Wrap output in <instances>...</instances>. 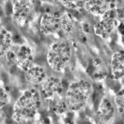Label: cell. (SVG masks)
<instances>
[{"label":"cell","instance_id":"cell-17","mask_svg":"<svg viewBox=\"0 0 124 124\" xmlns=\"http://www.w3.org/2000/svg\"><path fill=\"white\" fill-rule=\"evenodd\" d=\"M114 107L116 110L120 113L123 114L124 112V93L123 90L119 91L116 94L114 98Z\"/></svg>","mask_w":124,"mask_h":124},{"label":"cell","instance_id":"cell-7","mask_svg":"<svg viewBox=\"0 0 124 124\" xmlns=\"http://www.w3.org/2000/svg\"><path fill=\"white\" fill-rule=\"evenodd\" d=\"M40 30L45 35L57 32L61 30V14L59 13L44 14L40 20Z\"/></svg>","mask_w":124,"mask_h":124},{"label":"cell","instance_id":"cell-6","mask_svg":"<svg viewBox=\"0 0 124 124\" xmlns=\"http://www.w3.org/2000/svg\"><path fill=\"white\" fill-rule=\"evenodd\" d=\"M12 18L17 25L23 27L27 22L29 16L33 9V2L29 0L13 1Z\"/></svg>","mask_w":124,"mask_h":124},{"label":"cell","instance_id":"cell-1","mask_svg":"<svg viewBox=\"0 0 124 124\" xmlns=\"http://www.w3.org/2000/svg\"><path fill=\"white\" fill-rule=\"evenodd\" d=\"M41 97L34 88L24 90L13 106V119L17 123H27L32 119L40 108Z\"/></svg>","mask_w":124,"mask_h":124},{"label":"cell","instance_id":"cell-19","mask_svg":"<svg viewBox=\"0 0 124 124\" xmlns=\"http://www.w3.org/2000/svg\"><path fill=\"white\" fill-rule=\"evenodd\" d=\"M5 57L9 65H12V64H14L15 65V51H12L11 49L6 54Z\"/></svg>","mask_w":124,"mask_h":124},{"label":"cell","instance_id":"cell-9","mask_svg":"<svg viewBox=\"0 0 124 124\" xmlns=\"http://www.w3.org/2000/svg\"><path fill=\"white\" fill-rule=\"evenodd\" d=\"M116 108L114 104L109 99H103L99 103L97 111V117L99 123H108L113 118Z\"/></svg>","mask_w":124,"mask_h":124},{"label":"cell","instance_id":"cell-16","mask_svg":"<svg viewBox=\"0 0 124 124\" xmlns=\"http://www.w3.org/2000/svg\"><path fill=\"white\" fill-rule=\"evenodd\" d=\"M60 2L66 8L73 9V10L82 9V8L85 7V1H81V0H66V1H60Z\"/></svg>","mask_w":124,"mask_h":124},{"label":"cell","instance_id":"cell-5","mask_svg":"<svg viewBox=\"0 0 124 124\" xmlns=\"http://www.w3.org/2000/svg\"><path fill=\"white\" fill-rule=\"evenodd\" d=\"M63 82L58 77H46L41 84L40 94L46 102L49 103L55 98L61 97L63 94Z\"/></svg>","mask_w":124,"mask_h":124},{"label":"cell","instance_id":"cell-8","mask_svg":"<svg viewBox=\"0 0 124 124\" xmlns=\"http://www.w3.org/2000/svg\"><path fill=\"white\" fill-rule=\"evenodd\" d=\"M33 52L27 45H21L15 50V65L21 70L27 71L32 65Z\"/></svg>","mask_w":124,"mask_h":124},{"label":"cell","instance_id":"cell-13","mask_svg":"<svg viewBox=\"0 0 124 124\" xmlns=\"http://www.w3.org/2000/svg\"><path fill=\"white\" fill-rule=\"evenodd\" d=\"M12 44L13 37L11 33L4 27H2L0 30V55L2 56H5L12 49Z\"/></svg>","mask_w":124,"mask_h":124},{"label":"cell","instance_id":"cell-14","mask_svg":"<svg viewBox=\"0 0 124 124\" xmlns=\"http://www.w3.org/2000/svg\"><path fill=\"white\" fill-rule=\"evenodd\" d=\"M48 103H49V108L51 110V112H53L54 113H55L57 115L63 114L68 110L65 99H63L62 96L61 97L55 98V99L49 102Z\"/></svg>","mask_w":124,"mask_h":124},{"label":"cell","instance_id":"cell-11","mask_svg":"<svg viewBox=\"0 0 124 124\" xmlns=\"http://www.w3.org/2000/svg\"><path fill=\"white\" fill-rule=\"evenodd\" d=\"M111 71L113 77L116 79H121L124 75L123 51H117L113 54L111 58Z\"/></svg>","mask_w":124,"mask_h":124},{"label":"cell","instance_id":"cell-10","mask_svg":"<svg viewBox=\"0 0 124 124\" xmlns=\"http://www.w3.org/2000/svg\"><path fill=\"white\" fill-rule=\"evenodd\" d=\"M26 80L31 85H41L46 78V71L43 66L36 65H31V67L25 72Z\"/></svg>","mask_w":124,"mask_h":124},{"label":"cell","instance_id":"cell-2","mask_svg":"<svg viewBox=\"0 0 124 124\" xmlns=\"http://www.w3.org/2000/svg\"><path fill=\"white\" fill-rule=\"evenodd\" d=\"M93 91V85L88 80L79 79L72 82L65 93L68 109L73 112L82 109L88 103Z\"/></svg>","mask_w":124,"mask_h":124},{"label":"cell","instance_id":"cell-15","mask_svg":"<svg viewBox=\"0 0 124 124\" xmlns=\"http://www.w3.org/2000/svg\"><path fill=\"white\" fill-rule=\"evenodd\" d=\"M75 27V19L73 16L68 12H65L61 14V30L65 33L72 31Z\"/></svg>","mask_w":124,"mask_h":124},{"label":"cell","instance_id":"cell-18","mask_svg":"<svg viewBox=\"0 0 124 124\" xmlns=\"http://www.w3.org/2000/svg\"><path fill=\"white\" fill-rule=\"evenodd\" d=\"M8 103V94L7 91L3 87H1L0 89V107L3 108V107Z\"/></svg>","mask_w":124,"mask_h":124},{"label":"cell","instance_id":"cell-3","mask_svg":"<svg viewBox=\"0 0 124 124\" xmlns=\"http://www.w3.org/2000/svg\"><path fill=\"white\" fill-rule=\"evenodd\" d=\"M72 56V46L67 40L55 41L50 46L46 61L52 70L61 72L70 63Z\"/></svg>","mask_w":124,"mask_h":124},{"label":"cell","instance_id":"cell-12","mask_svg":"<svg viewBox=\"0 0 124 124\" xmlns=\"http://www.w3.org/2000/svg\"><path fill=\"white\" fill-rule=\"evenodd\" d=\"M86 11L94 16H101L108 10L109 3L104 0H88L85 1V7Z\"/></svg>","mask_w":124,"mask_h":124},{"label":"cell","instance_id":"cell-4","mask_svg":"<svg viewBox=\"0 0 124 124\" xmlns=\"http://www.w3.org/2000/svg\"><path fill=\"white\" fill-rule=\"evenodd\" d=\"M123 18V10L109 8L100 17V19L93 26L95 35L102 39H107L117 28L121 19Z\"/></svg>","mask_w":124,"mask_h":124}]
</instances>
